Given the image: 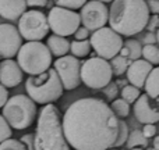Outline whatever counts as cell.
Instances as JSON below:
<instances>
[{"mask_svg":"<svg viewBox=\"0 0 159 150\" xmlns=\"http://www.w3.org/2000/svg\"><path fill=\"white\" fill-rule=\"evenodd\" d=\"M61 128L74 150H105L113 148L119 132V117L98 97L75 100L61 117Z\"/></svg>","mask_w":159,"mask_h":150,"instance_id":"1","label":"cell"},{"mask_svg":"<svg viewBox=\"0 0 159 150\" xmlns=\"http://www.w3.org/2000/svg\"><path fill=\"white\" fill-rule=\"evenodd\" d=\"M107 22L121 36H134L143 32L149 19L145 0H112Z\"/></svg>","mask_w":159,"mask_h":150,"instance_id":"2","label":"cell"},{"mask_svg":"<svg viewBox=\"0 0 159 150\" xmlns=\"http://www.w3.org/2000/svg\"><path fill=\"white\" fill-rule=\"evenodd\" d=\"M34 134V150H71L61 128V115L53 103L43 104Z\"/></svg>","mask_w":159,"mask_h":150,"instance_id":"3","label":"cell"},{"mask_svg":"<svg viewBox=\"0 0 159 150\" xmlns=\"http://www.w3.org/2000/svg\"><path fill=\"white\" fill-rule=\"evenodd\" d=\"M25 90L36 104L55 103L64 92L60 79L53 68H48L41 74L30 75L25 81Z\"/></svg>","mask_w":159,"mask_h":150,"instance_id":"4","label":"cell"},{"mask_svg":"<svg viewBox=\"0 0 159 150\" xmlns=\"http://www.w3.org/2000/svg\"><path fill=\"white\" fill-rule=\"evenodd\" d=\"M17 63L22 72L28 75H36L46 71L52 66V57L49 49L41 41H28L21 45L17 52Z\"/></svg>","mask_w":159,"mask_h":150,"instance_id":"5","label":"cell"},{"mask_svg":"<svg viewBox=\"0 0 159 150\" xmlns=\"http://www.w3.org/2000/svg\"><path fill=\"white\" fill-rule=\"evenodd\" d=\"M2 109L4 120L17 131L30 128L36 118V103L25 95L8 97Z\"/></svg>","mask_w":159,"mask_h":150,"instance_id":"6","label":"cell"},{"mask_svg":"<svg viewBox=\"0 0 159 150\" xmlns=\"http://www.w3.org/2000/svg\"><path fill=\"white\" fill-rule=\"evenodd\" d=\"M80 78L85 86L91 89H102L112 82L113 72L107 60L102 57H91L81 64Z\"/></svg>","mask_w":159,"mask_h":150,"instance_id":"7","label":"cell"},{"mask_svg":"<svg viewBox=\"0 0 159 150\" xmlns=\"http://www.w3.org/2000/svg\"><path fill=\"white\" fill-rule=\"evenodd\" d=\"M123 38L110 27H102L96 31H92V35L89 38V45L98 57L105 60H110L119 54L121 46H123Z\"/></svg>","mask_w":159,"mask_h":150,"instance_id":"8","label":"cell"},{"mask_svg":"<svg viewBox=\"0 0 159 150\" xmlns=\"http://www.w3.org/2000/svg\"><path fill=\"white\" fill-rule=\"evenodd\" d=\"M20 35L25 41H42L49 33L46 14L39 10H28L21 14L18 18Z\"/></svg>","mask_w":159,"mask_h":150,"instance_id":"9","label":"cell"},{"mask_svg":"<svg viewBox=\"0 0 159 150\" xmlns=\"http://www.w3.org/2000/svg\"><path fill=\"white\" fill-rule=\"evenodd\" d=\"M46 18L49 29L55 35L64 36V38L73 35L75 29L81 25L80 14L75 13V10H70V8L60 7V6L50 8Z\"/></svg>","mask_w":159,"mask_h":150,"instance_id":"10","label":"cell"},{"mask_svg":"<svg viewBox=\"0 0 159 150\" xmlns=\"http://www.w3.org/2000/svg\"><path fill=\"white\" fill-rule=\"evenodd\" d=\"M80 68L81 63L73 54H64L61 57H57V60L53 63V70L57 74L64 90H73L80 86L81 84Z\"/></svg>","mask_w":159,"mask_h":150,"instance_id":"11","label":"cell"},{"mask_svg":"<svg viewBox=\"0 0 159 150\" xmlns=\"http://www.w3.org/2000/svg\"><path fill=\"white\" fill-rule=\"evenodd\" d=\"M80 8H81V13L78 14L81 24L88 31H96L107 24L109 8L106 7L105 3L99 0H87Z\"/></svg>","mask_w":159,"mask_h":150,"instance_id":"12","label":"cell"},{"mask_svg":"<svg viewBox=\"0 0 159 150\" xmlns=\"http://www.w3.org/2000/svg\"><path fill=\"white\" fill-rule=\"evenodd\" d=\"M21 45L22 38L17 27L11 24H0V57H14Z\"/></svg>","mask_w":159,"mask_h":150,"instance_id":"13","label":"cell"},{"mask_svg":"<svg viewBox=\"0 0 159 150\" xmlns=\"http://www.w3.org/2000/svg\"><path fill=\"white\" fill-rule=\"evenodd\" d=\"M134 115L141 124H157L159 121V110L157 99L149 97L148 95H140L134 101Z\"/></svg>","mask_w":159,"mask_h":150,"instance_id":"14","label":"cell"},{"mask_svg":"<svg viewBox=\"0 0 159 150\" xmlns=\"http://www.w3.org/2000/svg\"><path fill=\"white\" fill-rule=\"evenodd\" d=\"M24 79V72L13 58L0 61V84L6 88H16Z\"/></svg>","mask_w":159,"mask_h":150,"instance_id":"15","label":"cell"},{"mask_svg":"<svg viewBox=\"0 0 159 150\" xmlns=\"http://www.w3.org/2000/svg\"><path fill=\"white\" fill-rule=\"evenodd\" d=\"M152 64L148 63L144 58H137V60L130 61L129 67L126 70L127 74V81L130 82L131 85H134L135 88L141 89L144 86V82H145V78L148 76L149 71L152 70Z\"/></svg>","mask_w":159,"mask_h":150,"instance_id":"16","label":"cell"},{"mask_svg":"<svg viewBox=\"0 0 159 150\" xmlns=\"http://www.w3.org/2000/svg\"><path fill=\"white\" fill-rule=\"evenodd\" d=\"M24 11H27L25 0H0V17L8 21L18 19Z\"/></svg>","mask_w":159,"mask_h":150,"instance_id":"17","label":"cell"},{"mask_svg":"<svg viewBox=\"0 0 159 150\" xmlns=\"http://www.w3.org/2000/svg\"><path fill=\"white\" fill-rule=\"evenodd\" d=\"M45 45L48 46L50 54L55 57H61L70 52V42L64 36H59L55 33L48 36V42Z\"/></svg>","mask_w":159,"mask_h":150,"instance_id":"18","label":"cell"},{"mask_svg":"<svg viewBox=\"0 0 159 150\" xmlns=\"http://www.w3.org/2000/svg\"><path fill=\"white\" fill-rule=\"evenodd\" d=\"M143 88L145 89V93L149 97L158 99V95H159V68L158 67H155V66L152 67L148 76L145 78Z\"/></svg>","mask_w":159,"mask_h":150,"instance_id":"19","label":"cell"},{"mask_svg":"<svg viewBox=\"0 0 159 150\" xmlns=\"http://www.w3.org/2000/svg\"><path fill=\"white\" fill-rule=\"evenodd\" d=\"M141 45L138 41H134V39H129V41L123 42V46H121L119 54L127 57L130 61L137 60V58L141 57Z\"/></svg>","mask_w":159,"mask_h":150,"instance_id":"20","label":"cell"},{"mask_svg":"<svg viewBox=\"0 0 159 150\" xmlns=\"http://www.w3.org/2000/svg\"><path fill=\"white\" fill-rule=\"evenodd\" d=\"M109 64H110V68H112L113 75L120 76V75L126 74V70L130 64V60L127 57H124V56H121V54H116L115 57L110 58Z\"/></svg>","mask_w":159,"mask_h":150,"instance_id":"21","label":"cell"},{"mask_svg":"<svg viewBox=\"0 0 159 150\" xmlns=\"http://www.w3.org/2000/svg\"><path fill=\"white\" fill-rule=\"evenodd\" d=\"M70 52H71V54L77 58L87 57L91 52L89 41H87V39H84V41H77V39H75L74 42L70 43Z\"/></svg>","mask_w":159,"mask_h":150,"instance_id":"22","label":"cell"},{"mask_svg":"<svg viewBox=\"0 0 159 150\" xmlns=\"http://www.w3.org/2000/svg\"><path fill=\"white\" fill-rule=\"evenodd\" d=\"M124 145H127L129 149H131V148H144V146L148 145V139L144 136V134L141 131L135 129V131H133L131 134H129V136H127Z\"/></svg>","mask_w":159,"mask_h":150,"instance_id":"23","label":"cell"},{"mask_svg":"<svg viewBox=\"0 0 159 150\" xmlns=\"http://www.w3.org/2000/svg\"><path fill=\"white\" fill-rule=\"evenodd\" d=\"M141 57L151 63L152 66H158L159 64V49L157 45H145L141 47Z\"/></svg>","mask_w":159,"mask_h":150,"instance_id":"24","label":"cell"},{"mask_svg":"<svg viewBox=\"0 0 159 150\" xmlns=\"http://www.w3.org/2000/svg\"><path fill=\"white\" fill-rule=\"evenodd\" d=\"M110 109L120 118H124L130 114V104L123 99H113L110 103Z\"/></svg>","mask_w":159,"mask_h":150,"instance_id":"25","label":"cell"},{"mask_svg":"<svg viewBox=\"0 0 159 150\" xmlns=\"http://www.w3.org/2000/svg\"><path fill=\"white\" fill-rule=\"evenodd\" d=\"M141 95V92H140V89L138 88H135L134 85H126V86L121 89V99L123 100H126L129 104H131V103H134L135 100L138 99V96Z\"/></svg>","mask_w":159,"mask_h":150,"instance_id":"26","label":"cell"},{"mask_svg":"<svg viewBox=\"0 0 159 150\" xmlns=\"http://www.w3.org/2000/svg\"><path fill=\"white\" fill-rule=\"evenodd\" d=\"M129 136V125L126 124V121L120 120L119 118V132H117V138H116V142L113 145V148H120L126 143V139Z\"/></svg>","mask_w":159,"mask_h":150,"instance_id":"27","label":"cell"},{"mask_svg":"<svg viewBox=\"0 0 159 150\" xmlns=\"http://www.w3.org/2000/svg\"><path fill=\"white\" fill-rule=\"evenodd\" d=\"M0 150H27V149H25V146L22 145V142L20 139L17 140L8 138V139L0 142Z\"/></svg>","mask_w":159,"mask_h":150,"instance_id":"28","label":"cell"},{"mask_svg":"<svg viewBox=\"0 0 159 150\" xmlns=\"http://www.w3.org/2000/svg\"><path fill=\"white\" fill-rule=\"evenodd\" d=\"M11 135H13V128L8 125V122L4 120V117L0 114V142L11 138Z\"/></svg>","mask_w":159,"mask_h":150,"instance_id":"29","label":"cell"},{"mask_svg":"<svg viewBox=\"0 0 159 150\" xmlns=\"http://www.w3.org/2000/svg\"><path fill=\"white\" fill-rule=\"evenodd\" d=\"M85 2H87V0H55L56 6L70 8V10H77Z\"/></svg>","mask_w":159,"mask_h":150,"instance_id":"30","label":"cell"},{"mask_svg":"<svg viewBox=\"0 0 159 150\" xmlns=\"http://www.w3.org/2000/svg\"><path fill=\"white\" fill-rule=\"evenodd\" d=\"M102 89H103L106 97L110 99V100H113V99L116 97V95H117V85L112 84V82H109V84H107L105 88H102Z\"/></svg>","mask_w":159,"mask_h":150,"instance_id":"31","label":"cell"},{"mask_svg":"<svg viewBox=\"0 0 159 150\" xmlns=\"http://www.w3.org/2000/svg\"><path fill=\"white\" fill-rule=\"evenodd\" d=\"M141 132L144 134V136H145L147 139L154 138L155 135H157V126H155V124H144V128Z\"/></svg>","mask_w":159,"mask_h":150,"instance_id":"32","label":"cell"},{"mask_svg":"<svg viewBox=\"0 0 159 150\" xmlns=\"http://www.w3.org/2000/svg\"><path fill=\"white\" fill-rule=\"evenodd\" d=\"M158 25H159V17H158V14H154L152 17L149 15V19H148V22H147V27L145 28H148L149 32H157Z\"/></svg>","mask_w":159,"mask_h":150,"instance_id":"33","label":"cell"},{"mask_svg":"<svg viewBox=\"0 0 159 150\" xmlns=\"http://www.w3.org/2000/svg\"><path fill=\"white\" fill-rule=\"evenodd\" d=\"M20 140L22 142V145L25 146L27 150H34V134L22 135V136L20 138Z\"/></svg>","mask_w":159,"mask_h":150,"instance_id":"34","label":"cell"},{"mask_svg":"<svg viewBox=\"0 0 159 150\" xmlns=\"http://www.w3.org/2000/svg\"><path fill=\"white\" fill-rule=\"evenodd\" d=\"M73 35L75 36V39H77V41H84V39L89 38V31H88L85 27H78Z\"/></svg>","mask_w":159,"mask_h":150,"instance_id":"35","label":"cell"},{"mask_svg":"<svg viewBox=\"0 0 159 150\" xmlns=\"http://www.w3.org/2000/svg\"><path fill=\"white\" fill-rule=\"evenodd\" d=\"M158 42V32H149L144 36V43L145 45H157Z\"/></svg>","mask_w":159,"mask_h":150,"instance_id":"36","label":"cell"},{"mask_svg":"<svg viewBox=\"0 0 159 150\" xmlns=\"http://www.w3.org/2000/svg\"><path fill=\"white\" fill-rule=\"evenodd\" d=\"M147 6H148L149 13L158 14L159 13V0H145Z\"/></svg>","mask_w":159,"mask_h":150,"instance_id":"37","label":"cell"},{"mask_svg":"<svg viewBox=\"0 0 159 150\" xmlns=\"http://www.w3.org/2000/svg\"><path fill=\"white\" fill-rule=\"evenodd\" d=\"M7 99H8V90H7V88L3 86V85L0 84V109L4 106V103L7 101Z\"/></svg>","mask_w":159,"mask_h":150,"instance_id":"38","label":"cell"},{"mask_svg":"<svg viewBox=\"0 0 159 150\" xmlns=\"http://www.w3.org/2000/svg\"><path fill=\"white\" fill-rule=\"evenodd\" d=\"M27 7H45L48 6V0H25Z\"/></svg>","mask_w":159,"mask_h":150,"instance_id":"39","label":"cell"},{"mask_svg":"<svg viewBox=\"0 0 159 150\" xmlns=\"http://www.w3.org/2000/svg\"><path fill=\"white\" fill-rule=\"evenodd\" d=\"M129 150H144L143 148H131V149H129Z\"/></svg>","mask_w":159,"mask_h":150,"instance_id":"40","label":"cell"},{"mask_svg":"<svg viewBox=\"0 0 159 150\" xmlns=\"http://www.w3.org/2000/svg\"><path fill=\"white\" fill-rule=\"evenodd\" d=\"M99 2H102V3H110L112 0H99Z\"/></svg>","mask_w":159,"mask_h":150,"instance_id":"41","label":"cell"},{"mask_svg":"<svg viewBox=\"0 0 159 150\" xmlns=\"http://www.w3.org/2000/svg\"><path fill=\"white\" fill-rule=\"evenodd\" d=\"M105 150H119L117 148H109V149H105Z\"/></svg>","mask_w":159,"mask_h":150,"instance_id":"42","label":"cell"}]
</instances>
